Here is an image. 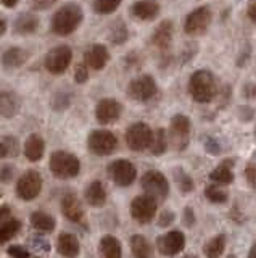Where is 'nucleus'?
<instances>
[{
    "mask_svg": "<svg viewBox=\"0 0 256 258\" xmlns=\"http://www.w3.org/2000/svg\"><path fill=\"white\" fill-rule=\"evenodd\" d=\"M84 12L77 4H66L55 12L52 18V31L57 36H69L82 23Z\"/></svg>",
    "mask_w": 256,
    "mask_h": 258,
    "instance_id": "f257e3e1",
    "label": "nucleus"
},
{
    "mask_svg": "<svg viewBox=\"0 0 256 258\" xmlns=\"http://www.w3.org/2000/svg\"><path fill=\"white\" fill-rule=\"evenodd\" d=\"M189 92L198 103H208L216 95V81L208 70H198L190 76Z\"/></svg>",
    "mask_w": 256,
    "mask_h": 258,
    "instance_id": "f03ea898",
    "label": "nucleus"
},
{
    "mask_svg": "<svg viewBox=\"0 0 256 258\" xmlns=\"http://www.w3.org/2000/svg\"><path fill=\"white\" fill-rule=\"evenodd\" d=\"M49 166L53 176L60 177V179H71V177L77 176L79 169H81V163H79L77 157L63 150H57L52 153Z\"/></svg>",
    "mask_w": 256,
    "mask_h": 258,
    "instance_id": "7ed1b4c3",
    "label": "nucleus"
},
{
    "mask_svg": "<svg viewBox=\"0 0 256 258\" xmlns=\"http://www.w3.org/2000/svg\"><path fill=\"white\" fill-rule=\"evenodd\" d=\"M73 60V50L68 45H58L53 47L52 50L45 55V70L52 75H63L71 64Z\"/></svg>",
    "mask_w": 256,
    "mask_h": 258,
    "instance_id": "20e7f679",
    "label": "nucleus"
},
{
    "mask_svg": "<svg viewBox=\"0 0 256 258\" xmlns=\"http://www.w3.org/2000/svg\"><path fill=\"white\" fill-rule=\"evenodd\" d=\"M142 187L147 196L153 197L155 200H164L169 194V184L163 173L150 169L142 177Z\"/></svg>",
    "mask_w": 256,
    "mask_h": 258,
    "instance_id": "39448f33",
    "label": "nucleus"
},
{
    "mask_svg": "<svg viewBox=\"0 0 256 258\" xmlns=\"http://www.w3.org/2000/svg\"><path fill=\"white\" fill-rule=\"evenodd\" d=\"M87 145H89V150L92 153L99 157H105L113 153L116 145H118V139L115 137L113 133L107 131V129H97L94 131L89 139H87Z\"/></svg>",
    "mask_w": 256,
    "mask_h": 258,
    "instance_id": "423d86ee",
    "label": "nucleus"
},
{
    "mask_svg": "<svg viewBox=\"0 0 256 258\" xmlns=\"http://www.w3.org/2000/svg\"><path fill=\"white\" fill-rule=\"evenodd\" d=\"M151 139H153V131L145 123H135L126 131V144L134 152L150 149Z\"/></svg>",
    "mask_w": 256,
    "mask_h": 258,
    "instance_id": "0eeeda50",
    "label": "nucleus"
},
{
    "mask_svg": "<svg viewBox=\"0 0 256 258\" xmlns=\"http://www.w3.org/2000/svg\"><path fill=\"white\" fill-rule=\"evenodd\" d=\"M42 189V177L34 169H29L25 174L20 177V181L17 184V194L18 197L23 200H34Z\"/></svg>",
    "mask_w": 256,
    "mask_h": 258,
    "instance_id": "6e6552de",
    "label": "nucleus"
},
{
    "mask_svg": "<svg viewBox=\"0 0 256 258\" xmlns=\"http://www.w3.org/2000/svg\"><path fill=\"white\" fill-rule=\"evenodd\" d=\"M127 94L137 102H147L156 94V83L148 75L139 76L132 79L131 84L127 86Z\"/></svg>",
    "mask_w": 256,
    "mask_h": 258,
    "instance_id": "1a4fd4ad",
    "label": "nucleus"
},
{
    "mask_svg": "<svg viewBox=\"0 0 256 258\" xmlns=\"http://www.w3.org/2000/svg\"><path fill=\"white\" fill-rule=\"evenodd\" d=\"M110 177L113 179L115 184L121 185V187H127L135 181V176H137V169L135 166L127 160H116L110 165L108 168Z\"/></svg>",
    "mask_w": 256,
    "mask_h": 258,
    "instance_id": "9d476101",
    "label": "nucleus"
},
{
    "mask_svg": "<svg viewBox=\"0 0 256 258\" xmlns=\"http://www.w3.org/2000/svg\"><path fill=\"white\" fill-rule=\"evenodd\" d=\"M156 200L150 196H139L132 200L131 204V215L134 220H137L139 223H148L155 218L156 215Z\"/></svg>",
    "mask_w": 256,
    "mask_h": 258,
    "instance_id": "9b49d317",
    "label": "nucleus"
},
{
    "mask_svg": "<svg viewBox=\"0 0 256 258\" xmlns=\"http://www.w3.org/2000/svg\"><path fill=\"white\" fill-rule=\"evenodd\" d=\"M210 23H211V10L208 7H200L187 16L184 29H186L189 36H200L208 29Z\"/></svg>",
    "mask_w": 256,
    "mask_h": 258,
    "instance_id": "f8f14e48",
    "label": "nucleus"
},
{
    "mask_svg": "<svg viewBox=\"0 0 256 258\" xmlns=\"http://www.w3.org/2000/svg\"><path fill=\"white\" fill-rule=\"evenodd\" d=\"M158 250L161 255L173 256L182 252V248L186 247V236L181 231H169L164 236H161L156 242Z\"/></svg>",
    "mask_w": 256,
    "mask_h": 258,
    "instance_id": "ddd939ff",
    "label": "nucleus"
},
{
    "mask_svg": "<svg viewBox=\"0 0 256 258\" xmlns=\"http://www.w3.org/2000/svg\"><path fill=\"white\" fill-rule=\"evenodd\" d=\"M121 103L115 99H103L97 103L95 116L100 124H111L121 116Z\"/></svg>",
    "mask_w": 256,
    "mask_h": 258,
    "instance_id": "4468645a",
    "label": "nucleus"
},
{
    "mask_svg": "<svg viewBox=\"0 0 256 258\" xmlns=\"http://www.w3.org/2000/svg\"><path fill=\"white\" fill-rule=\"evenodd\" d=\"M190 133V121L184 115H176L171 119V142L176 145V149H184L189 139Z\"/></svg>",
    "mask_w": 256,
    "mask_h": 258,
    "instance_id": "2eb2a0df",
    "label": "nucleus"
},
{
    "mask_svg": "<svg viewBox=\"0 0 256 258\" xmlns=\"http://www.w3.org/2000/svg\"><path fill=\"white\" fill-rule=\"evenodd\" d=\"M108 60H110L108 48L102 44H94L84 52V63L95 71H100L105 68Z\"/></svg>",
    "mask_w": 256,
    "mask_h": 258,
    "instance_id": "dca6fc26",
    "label": "nucleus"
},
{
    "mask_svg": "<svg viewBox=\"0 0 256 258\" xmlns=\"http://www.w3.org/2000/svg\"><path fill=\"white\" fill-rule=\"evenodd\" d=\"M173 40V23L171 21H161L158 24V28L155 29L153 36H151V42L155 47H158L159 50H166L171 45Z\"/></svg>",
    "mask_w": 256,
    "mask_h": 258,
    "instance_id": "f3484780",
    "label": "nucleus"
},
{
    "mask_svg": "<svg viewBox=\"0 0 256 258\" xmlns=\"http://www.w3.org/2000/svg\"><path fill=\"white\" fill-rule=\"evenodd\" d=\"M61 212L69 221H81V218L84 215V210L81 202L77 200L74 194H68L61 200Z\"/></svg>",
    "mask_w": 256,
    "mask_h": 258,
    "instance_id": "a211bd4d",
    "label": "nucleus"
},
{
    "mask_svg": "<svg viewBox=\"0 0 256 258\" xmlns=\"http://www.w3.org/2000/svg\"><path fill=\"white\" fill-rule=\"evenodd\" d=\"M28 60V53L23 50L20 47H10L7 48L2 55V67L7 68V70H17L20 67L26 63Z\"/></svg>",
    "mask_w": 256,
    "mask_h": 258,
    "instance_id": "6ab92c4d",
    "label": "nucleus"
},
{
    "mask_svg": "<svg viewBox=\"0 0 256 258\" xmlns=\"http://www.w3.org/2000/svg\"><path fill=\"white\" fill-rule=\"evenodd\" d=\"M18 111H20V97L10 91L0 92V115L5 118H13Z\"/></svg>",
    "mask_w": 256,
    "mask_h": 258,
    "instance_id": "aec40b11",
    "label": "nucleus"
},
{
    "mask_svg": "<svg viewBox=\"0 0 256 258\" xmlns=\"http://www.w3.org/2000/svg\"><path fill=\"white\" fill-rule=\"evenodd\" d=\"M57 248H58L60 255L66 256V258H76L79 253V240L76 236H73V234L63 232L58 237Z\"/></svg>",
    "mask_w": 256,
    "mask_h": 258,
    "instance_id": "412c9836",
    "label": "nucleus"
},
{
    "mask_svg": "<svg viewBox=\"0 0 256 258\" xmlns=\"http://www.w3.org/2000/svg\"><path fill=\"white\" fill-rule=\"evenodd\" d=\"M158 13H159V5L151 2V0H139V2H135L132 5V15L143 21L155 20Z\"/></svg>",
    "mask_w": 256,
    "mask_h": 258,
    "instance_id": "4be33fe9",
    "label": "nucleus"
},
{
    "mask_svg": "<svg viewBox=\"0 0 256 258\" xmlns=\"http://www.w3.org/2000/svg\"><path fill=\"white\" fill-rule=\"evenodd\" d=\"M45 144L39 134H31L25 142V155L29 161H39L44 155Z\"/></svg>",
    "mask_w": 256,
    "mask_h": 258,
    "instance_id": "5701e85b",
    "label": "nucleus"
},
{
    "mask_svg": "<svg viewBox=\"0 0 256 258\" xmlns=\"http://www.w3.org/2000/svg\"><path fill=\"white\" fill-rule=\"evenodd\" d=\"M84 196L91 207H103L107 202V192L100 181H94L87 185Z\"/></svg>",
    "mask_w": 256,
    "mask_h": 258,
    "instance_id": "b1692460",
    "label": "nucleus"
},
{
    "mask_svg": "<svg viewBox=\"0 0 256 258\" xmlns=\"http://www.w3.org/2000/svg\"><path fill=\"white\" fill-rule=\"evenodd\" d=\"M102 258H123L121 244L115 236H103L100 240Z\"/></svg>",
    "mask_w": 256,
    "mask_h": 258,
    "instance_id": "393cba45",
    "label": "nucleus"
},
{
    "mask_svg": "<svg viewBox=\"0 0 256 258\" xmlns=\"http://www.w3.org/2000/svg\"><path fill=\"white\" fill-rule=\"evenodd\" d=\"M37 28H39V18L31 13H23L18 16L17 21H15V31L23 36L33 34Z\"/></svg>",
    "mask_w": 256,
    "mask_h": 258,
    "instance_id": "a878e982",
    "label": "nucleus"
},
{
    "mask_svg": "<svg viewBox=\"0 0 256 258\" xmlns=\"http://www.w3.org/2000/svg\"><path fill=\"white\" fill-rule=\"evenodd\" d=\"M131 247H132L134 258H151V247L148 244V240L143 236H140V234L132 236Z\"/></svg>",
    "mask_w": 256,
    "mask_h": 258,
    "instance_id": "bb28decb",
    "label": "nucleus"
},
{
    "mask_svg": "<svg viewBox=\"0 0 256 258\" xmlns=\"http://www.w3.org/2000/svg\"><path fill=\"white\" fill-rule=\"evenodd\" d=\"M226 248V236H216L210 242H206L203 247V253L206 258H219Z\"/></svg>",
    "mask_w": 256,
    "mask_h": 258,
    "instance_id": "cd10ccee",
    "label": "nucleus"
},
{
    "mask_svg": "<svg viewBox=\"0 0 256 258\" xmlns=\"http://www.w3.org/2000/svg\"><path fill=\"white\" fill-rule=\"evenodd\" d=\"M31 224H33L36 229L44 231V232H50L55 229V220L50 215H47L44 212H34L31 215Z\"/></svg>",
    "mask_w": 256,
    "mask_h": 258,
    "instance_id": "c85d7f7f",
    "label": "nucleus"
},
{
    "mask_svg": "<svg viewBox=\"0 0 256 258\" xmlns=\"http://www.w3.org/2000/svg\"><path fill=\"white\" fill-rule=\"evenodd\" d=\"M167 144H169V139H167V134L164 129H156L153 133V139H151V145H150V150L153 155H163L167 149Z\"/></svg>",
    "mask_w": 256,
    "mask_h": 258,
    "instance_id": "c756f323",
    "label": "nucleus"
},
{
    "mask_svg": "<svg viewBox=\"0 0 256 258\" xmlns=\"http://www.w3.org/2000/svg\"><path fill=\"white\" fill-rule=\"evenodd\" d=\"M230 161H226L224 165L218 166L214 169V171L210 174V177L214 181V182H218V184H229L232 182V179H234V174H232L230 171Z\"/></svg>",
    "mask_w": 256,
    "mask_h": 258,
    "instance_id": "7c9ffc66",
    "label": "nucleus"
},
{
    "mask_svg": "<svg viewBox=\"0 0 256 258\" xmlns=\"http://www.w3.org/2000/svg\"><path fill=\"white\" fill-rule=\"evenodd\" d=\"M20 228H21V223L17 220H12V221L0 224V245L5 244V242H9L12 237H15V234L20 231Z\"/></svg>",
    "mask_w": 256,
    "mask_h": 258,
    "instance_id": "2f4dec72",
    "label": "nucleus"
},
{
    "mask_svg": "<svg viewBox=\"0 0 256 258\" xmlns=\"http://www.w3.org/2000/svg\"><path fill=\"white\" fill-rule=\"evenodd\" d=\"M121 0H94V10L99 15H110L118 10Z\"/></svg>",
    "mask_w": 256,
    "mask_h": 258,
    "instance_id": "473e14b6",
    "label": "nucleus"
},
{
    "mask_svg": "<svg viewBox=\"0 0 256 258\" xmlns=\"http://www.w3.org/2000/svg\"><path fill=\"white\" fill-rule=\"evenodd\" d=\"M205 197L213 204H224L227 200V192L218 187V185H208L205 189Z\"/></svg>",
    "mask_w": 256,
    "mask_h": 258,
    "instance_id": "72a5a7b5",
    "label": "nucleus"
},
{
    "mask_svg": "<svg viewBox=\"0 0 256 258\" xmlns=\"http://www.w3.org/2000/svg\"><path fill=\"white\" fill-rule=\"evenodd\" d=\"M174 176H176V182H178L181 192L189 194V192L194 190V181H192V177L186 171H182V169H176Z\"/></svg>",
    "mask_w": 256,
    "mask_h": 258,
    "instance_id": "f704fd0d",
    "label": "nucleus"
},
{
    "mask_svg": "<svg viewBox=\"0 0 256 258\" xmlns=\"http://www.w3.org/2000/svg\"><path fill=\"white\" fill-rule=\"evenodd\" d=\"M110 39L113 40V44H123V42H126V39H127V29H126V26H124L121 21H119L118 24H115L113 29H111Z\"/></svg>",
    "mask_w": 256,
    "mask_h": 258,
    "instance_id": "c9c22d12",
    "label": "nucleus"
},
{
    "mask_svg": "<svg viewBox=\"0 0 256 258\" xmlns=\"http://www.w3.org/2000/svg\"><path fill=\"white\" fill-rule=\"evenodd\" d=\"M89 67H87L86 63H81L76 67V71H74V79L77 84H84L87 79H89V70H87Z\"/></svg>",
    "mask_w": 256,
    "mask_h": 258,
    "instance_id": "e433bc0d",
    "label": "nucleus"
},
{
    "mask_svg": "<svg viewBox=\"0 0 256 258\" xmlns=\"http://www.w3.org/2000/svg\"><path fill=\"white\" fill-rule=\"evenodd\" d=\"M57 2H58V0H29L31 7H33L34 10H39V12L49 10V8L53 7Z\"/></svg>",
    "mask_w": 256,
    "mask_h": 258,
    "instance_id": "4c0bfd02",
    "label": "nucleus"
},
{
    "mask_svg": "<svg viewBox=\"0 0 256 258\" xmlns=\"http://www.w3.org/2000/svg\"><path fill=\"white\" fill-rule=\"evenodd\" d=\"M9 255L13 258H29V252L23 245H12L9 248Z\"/></svg>",
    "mask_w": 256,
    "mask_h": 258,
    "instance_id": "58836bf2",
    "label": "nucleus"
},
{
    "mask_svg": "<svg viewBox=\"0 0 256 258\" xmlns=\"http://www.w3.org/2000/svg\"><path fill=\"white\" fill-rule=\"evenodd\" d=\"M173 221H174V213H171V212H164L163 215H159L158 224L161 226V228H166V226H169Z\"/></svg>",
    "mask_w": 256,
    "mask_h": 258,
    "instance_id": "ea45409f",
    "label": "nucleus"
},
{
    "mask_svg": "<svg viewBox=\"0 0 256 258\" xmlns=\"http://www.w3.org/2000/svg\"><path fill=\"white\" fill-rule=\"evenodd\" d=\"M184 220H186V224L187 226H192L195 223V215H194V210H192L190 207L186 208V213H184Z\"/></svg>",
    "mask_w": 256,
    "mask_h": 258,
    "instance_id": "a19ab883",
    "label": "nucleus"
},
{
    "mask_svg": "<svg viewBox=\"0 0 256 258\" xmlns=\"http://www.w3.org/2000/svg\"><path fill=\"white\" fill-rule=\"evenodd\" d=\"M246 13H248V18H250L253 23H256V0H251V2H250Z\"/></svg>",
    "mask_w": 256,
    "mask_h": 258,
    "instance_id": "79ce46f5",
    "label": "nucleus"
},
{
    "mask_svg": "<svg viewBox=\"0 0 256 258\" xmlns=\"http://www.w3.org/2000/svg\"><path fill=\"white\" fill-rule=\"evenodd\" d=\"M12 168L10 166H5L2 171H0V179H2L4 182H7V181H10L12 179Z\"/></svg>",
    "mask_w": 256,
    "mask_h": 258,
    "instance_id": "37998d69",
    "label": "nucleus"
},
{
    "mask_svg": "<svg viewBox=\"0 0 256 258\" xmlns=\"http://www.w3.org/2000/svg\"><path fill=\"white\" fill-rule=\"evenodd\" d=\"M245 174H246L248 179H250V182H251L253 185H256V169H254V168H246Z\"/></svg>",
    "mask_w": 256,
    "mask_h": 258,
    "instance_id": "c03bdc74",
    "label": "nucleus"
},
{
    "mask_svg": "<svg viewBox=\"0 0 256 258\" xmlns=\"http://www.w3.org/2000/svg\"><path fill=\"white\" fill-rule=\"evenodd\" d=\"M7 155H10V149H9V145H7V142H0V160L5 158Z\"/></svg>",
    "mask_w": 256,
    "mask_h": 258,
    "instance_id": "a18cd8bd",
    "label": "nucleus"
},
{
    "mask_svg": "<svg viewBox=\"0 0 256 258\" xmlns=\"http://www.w3.org/2000/svg\"><path fill=\"white\" fill-rule=\"evenodd\" d=\"M0 2H2L4 7H7V8H15L18 5V0H0Z\"/></svg>",
    "mask_w": 256,
    "mask_h": 258,
    "instance_id": "49530a36",
    "label": "nucleus"
},
{
    "mask_svg": "<svg viewBox=\"0 0 256 258\" xmlns=\"http://www.w3.org/2000/svg\"><path fill=\"white\" fill-rule=\"evenodd\" d=\"M5 32H7V21L0 16V37H2Z\"/></svg>",
    "mask_w": 256,
    "mask_h": 258,
    "instance_id": "de8ad7c7",
    "label": "nucleus"
},
{
    "mask_svg": "<svg viewBox=\"0 0 256 258\" xmlns=\"http://www.w3.org/2000/svg\"><path fill=\"white\" fill-rule=\"evenodd\" d=\"M10 213V208L9 207H0V220L5 216V215H9Z\"/></svg>",
    "mask_w": 256,
    "mask_h": 258,
    "instance_id": "09e8293b",
    "label": "nucleus"
},
{
    "mask_svg": "<svg viewBox=\"0 0 256 258\" xmlns=\"http://www.w3.org/2000/svg\"><path fill=\"white\" fill-rule=\"evenodd\" d=\"M248 258H256V244L250 248V253H248Z\"/></svg>",
    "mask_w": 256,
    "mask_h": 258,
    "instance_id": "8fccbe9b",
    "label": "nucleus"
},
{
    "mask_svg": "<svg viewBox=\"0 0 256 258\" xmlns=\"http://www.w3.org/2000/svg\"><path fill=\"white\" fill-rule=\"evenodd\" d=\"M184 258H197V256H194V255H187V256H184Z\"/></svg>",
    "mask_w": 256,
    "mask_h": 258,
    "instance_id": "3c124183",
    "label": "nucleus"
},
{
    "mask_svg": "<svg viewBox=\"0 0 256 258\" xmlns=\"http://www.w3.org/2000/svg\"><path fill=\"white\" fill-rule=\"evenodd\" d=\"M227 258H237V256H234V255H230V256H227Z\"/></svg>",
    "mask_w": 256,
    "mask_h": 258,
    "instance_id": "603ef678",
    "label": "nucleus"
}]
</instances>
